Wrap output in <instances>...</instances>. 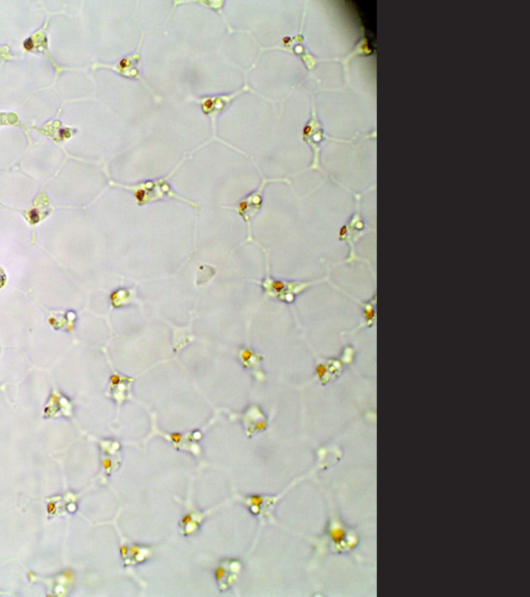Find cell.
Listing matches in <instances>:
<instances>
[{
	"label": "cell",
	"instance_id": "7a4b0ae2",
	"mask_svg": "<svg viewBox=\"0 0 530 597\" xmlns=\"http://www.w3.org/2000/svg\"><path fill=\"white\" fill-rule=\"evenodd\" d=\"M312 284V282L277 281L267 275L261 283V286L264 290L265 294H268L271 298H277L285 303H292L295 300L296 294H300Z\"/></svg>",
	"mask_w": 530,
	"mask_h": 597
},
{
	"label": "cell",
	"instance_id": "5b68a950",
	"mask_svg": "<svg viewBox=\"0 0 530 597\" xmlns=\"http://www.w3.org/2000/svg\"><path fill=\"white\" fill-rule=\"evenodd\" d=\"M242 571V563L237 560H226L215 570V578L221 590H227L237 580Z\"/></svg>",
	"mask_w": 530,
	"mask_h": 597
},
{
	"label": "cell",
	"instance_id": "52a82bcc",
	"mask_svg": "<svg viewBox=\"0 0 530 597\" xmlns=\"http://www.w3.org/2000/svg\"><path fill=\"white\" fill-rule=\"evenodd\" d=\"M239 357L242 360V363H244V366L251 367V368H253L254 366H258L259 362L261 360L260 356H257L252 350H242L240 352Z\"/></svg>",
	"mask_w": 530,
	"mask_h": 597
},
{
	"label": "cell",
	"instance_id": "6da1fadb",
	"mask_svg": "<svg viewBox=\"0 0 530 597\" xmlns=\"http://www.w3.org/2000/svg\"><path fill=\"white\" fill-rule=\"evenodd\" d=\"M126 188L132 191L139 205H147V203L161 200V199L168 197V198L179 199V200L184 201V202H188V205L197 207L196 203L186 200V199L181 198L179 195L176 194L172 190L170 184H168L167 178L148 180V182H140V184H135V186H128Z\"/></svg>",
	"mask_w": 530,
	"mask_h": 597
},
{
	"label": "cell",
	"instance_id": "277c9868",
	"mask_svg": "<svg viewBox=\"0 0 530 597\" xmlns=\"http://www.w3.org/2000/svg\"><path fill=\"white\" fill-rule=\"evenodd\" d=\"M246 88H248V87L242 88V91H236V93H231V95H213V97H200V99H197L196 102L197 103L200 104L203 113L210 116L213 124H215V118L219 116V114L221 113L222 111H224L226 108H228L230 103H231V102L233 101L238 95H240L242 91H246Z\"/></svg>",
	"mask_w": 530,
	"mask_h": 597
},
{
	"label": "cell",
	"instance_id": "8992f818",
	"mask_svg": "<svg viewBox=\"0 0 530 597\" xmlns=\"http://www.w3.org/2000/svg\"><path fill=\"white\" fill-rule=\"evenodd\" d=\"M141 44L142 43H140V45H139L138 51L135 52L132 55L122 58V59L118 62L117 66H114V68H115L120 75H122V76L128 77V78H140V75H139V68H140L141 64Z\"/></svg>",
	"mask_w": 530,
	"mask_h": 597
},
{
	"label": "cell",
	"instance_id": "3957f363",
	"mask_svg": "<svg viewBox=\"0 0 530 597\" xmlns=\"http://www.w3.org/2000/svg\"><path fill=\"white\" fill-rule=\"evenodd\" d=\"M277 180H264L261 182L259 188L255 191L254 193H251L248 196L244 197L242 200L239 201L238 203L237 207H236V211H237L238 215L242 218L244 222L248 225V240H251V220L254 218V216L258 213L261 209V207H262V201H263V193H264L265 186H266L268 182H277Z\"/></svg>",
	"mask_w": 530,
	"mask_h": 597
}]
</instances>
